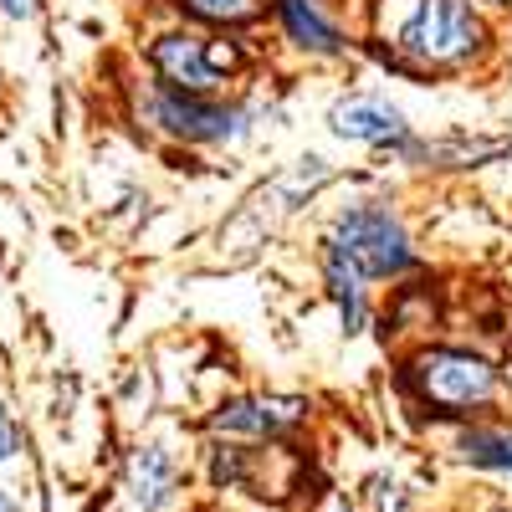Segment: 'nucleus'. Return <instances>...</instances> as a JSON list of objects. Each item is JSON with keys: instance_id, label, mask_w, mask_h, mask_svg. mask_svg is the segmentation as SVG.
I'll list each match as a JSON object with an SVG mask.
<instances>
[{"instance_id": "nucleus-1", "label": "nucleus", "mask_w": 512, "mask_h": 512, "mask_svg": "<svg viewBox=\"0 0 512 512\" xmlns=\"http://www.w3.org/2000/svg\"><path fill=\"white\" fill-rule=\"evenodd\" d=\"M405 384L431 410L466 415V410H477L497 395V369L477 354H461V349H431L405 369Z\"/></svg>"}, {"instance_id": "nucleus-2", "label": "nucleus", "mask_w": 512, "mask_h": 512, "mask_svg": "<svg viewBox=\"0 0 512 512\" xmlns=\"http://www.w3.org/2000/svg\"><path fill=\"white\" fill-rule=\"evenodd\" d=\"M359 277H395L410 267V236L405 226L379 205H354L338 216L333 241H328Z\"/></svg>"}, {"instance_id": "nucleus-3", "label": "nucleus", "mask_w": 512, "mask_h": 512, "mask_svg": "<svg viewBox=\"0 0 512 512\" xmlns=\"http://www.w3.org/2000/svg\"><path fill=\"white\" fill-rule=\"evenodd\" d=\"M477 41H482V26L466 0H420L415 16L400 26V47L415 62H436V67L472 57Z\"/></svg>"}, {"instance_id": "nucleus-4", "label": "nucleus", "mask_w": 512, "mask_h": 512, "mask_svg": "<svg viewBox=\"0 0 512 512\" xmlns=\"http://www.w3.org/2000/svg\"><path fill=\"white\" fill-rule=\"evenodd\" d=\"M154 67L164 72V82H175L180 93L200 98L210 88H221V77L236 67V52L221 41H200V36H164L154 47Z\"/></svg>"}, {"instance_id": "nucleus-5", "label": "nucleus", "mask_w": 512, "mask_h": 512, "mask_svg": "<svg viewBox=\"0 0 512 512\" xmlns=\"http://www.w3.org/2000/svg\"><path fill=\"white\" fill-rule=\"evenodd\" d=\"M328 123L338 139H354V144H400L405 139L400 108H390L384 98H344V103H333Z\"/></svg>"}, {"instance_id": "nucleus-6", "label": "nucleus", "mask_w": 512, "mask_h": 512, "mask_svg": "<svg viewBox=\"0 0 512 512\" xmlns=\"http://www.w3.org/2000/svg\"><path fill=\"white\" fill-rule=\"evenodd\" d=\"M154 118L169 128L175 139H226L231 134V123H236V113H226V108H210V103H200V98H190V93H159L154 98Z\"/></svg>"}, {"instance_id": "nucleus-7", "label": "nucleus", "mask_w": 512, "mask_h": 512, "mask_svg": "<svg viewBox=\"0 0 512 512\" xmlns=\"http://www.w3.org/2000/svg\"><path fill=\"white\" fill-rule=\"evenodd\" d=\"M308 415L303 400H287V395H267V400H236L216 415V431H236V436H282L292 431L297 420Z\"/></svg>"}, {"instance_id": "nucleus-8", "label": "nucleus", "mask_w": 512, "mask_h": 512, "mask_svg": "<svg viewBox=\"0 0 512 512\" xmlns=\"http://www.w3.org/2000/svg\"><path fill=\"white\" fill-rule=\"evenodd\" d=\"M175 461H169V451L159 446H144L134 451V461H128V497H134L144 512H159L169 502V492H175Z\"/></svg>"}, {"instance_id": "nucleus-9", "label": "nucleus", "mask_w": 512, "mask_h": 512, "mask_svg": "<svg viewBox=\"0 0 512 512\" xmlns=\"http://www.w3.org/2000/svg\"><path fill=\"white\" fill-rule=\"evenodd\" d=\"M277 11L287 21V36L297 41V47L308 52H338L344 41H338V26L318 11V0H277Z\"/></svg>"}, {"instance_id": "nucleus-10", "label": "nucleus", "mask_w": 512, "mask_h": 512, "mask_svg": "<svg viewBox=\"0 0 512 512\" xmlns=\"http://www.w3.org/2000/svg\"><path fill=\"white\" fill-rule=\"evenodd\" d=\"M328 282H333V297L338 303H344V318H349V328H359L364 323V292H359V272L344 262V256H338L333 246H328Z\"/></svg>"}, {"instance_id": "nucleus-11", "label": "nucleus", "mask_w": 512, "mask_h": 512, "mask_svg": "<svg viewBox=\"0 0 512 512\" xmlns=\"http://www.w3.org/2000/svg\"><path fill=\"white\" fill-rule=\"evenodd\" d=\"M461 456L477 461V466H502V472H512V436L507 431H466Z\"/></svg>"}, {"instance_id": "nucleus-12", "label": "nucleus", "mask_w": 512, "mask_h": 512, "mask_svg": "<svg viewBox=\"0 0 512 512\" xmlns=\"http://www.w3.org/2000/svg\"><path fill=\"white\" fill-rule=\"evenodd\" d=\"M180 6L200 21H216V26H246L256 21V0H180Z\"/></svg>"}, {"instance_id": "nucleus-13", "label": "nucleus", "mask_w": 512, "mask_h": 512, "mask_svg": "<svg viewBox=\"0 0 512 512\" xmlns=\"http://www.w3.org/2000/svg\"><path fill=\"white\" fill-rule=\"evenodd\" d=\"M16 451V425H11V415L6 410H0V461H6Z\"/></svg>"}, {"instance_id": "nucleus-14", "label": "nucleus", "mask_w": 512, "mask_h": 512, "mask_svg": "<svg viewBox=\"0 0 512 512\" xmlns=\"http://www.w3.org/2000/svg\"><path fill=\"white\" fill-rule=\"evenodd\" d=\"M0 11H6V16H31L36 0H0Z\"/></svg>"}, {"instance_id": "nucleus-15", "label": "nucleus", "mask_w": 512, "mask_h": 512, "mask_svg": "<svg viewBox=\"0 0 512 512\" xmlns=\"http://www.w3.org/2000/svg\"><path fill=\"white\" fill-rule=\"evenodd\" d=\"M0 512H16V507H11V497H6V492H0Z\"/></svg>"}, {"instance_id": "nucleus-16", "label": "nucleus", "mask_w": 512, "mask_h": 512, "mask_svg": "<svg viewBox=\"0 0 512 512\" xmlns=\"http://www.w3.org/2000/svg\"><path fill=\"white\" fill-rule=\"evenodd\" d=\"M507 379H512V344H507Z\"/></svg>"}, {"instance_id": "nucleus-17", "label": "nucleus", "mask_w": 512, "mask_h": 512, "mask_svg": "<svg viewBox=\"0 0 512 512\" xmlns=\"http://www.w3.org/2000/svg\"><path fill=\"white\" fill-rule=\"evenodd\" d=\"M487 6H512V0H487Z\"/></svg>"}, {"instance_id": "nucleus-18", "label": "nucleus", "mask_w": 512, "mask_h": 512, "mask_svg": "<svg viewBox=\"0 0 512 512\" xmlns=\"http://www.w3.org/2000/svg\"><path fill=\"white\" fill-rule=\"evenodd\" d=\"M338 512H349V507H338Z\"/></svg>"}]
</instances>
